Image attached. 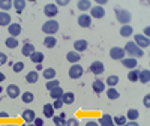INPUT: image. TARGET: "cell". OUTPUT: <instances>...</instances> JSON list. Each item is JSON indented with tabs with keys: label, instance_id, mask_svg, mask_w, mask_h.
<instances>
[{
	"label": "cell",
	"instance_id": "cell-1",
	"mask_svg": "<svg viewBox=\"0 0 150 126\" xmlns=\"http://www.w3.org/2000/svg\"><path fill=\"white\" fill-rule=\"evenodd\" d=\"M116 12V18L120 24H123V26H128L129 21L132 20V14L128 11V9H125V8H116L114 9Z\"/></svg>",
	"mask_w": 150,
	"mask_h": 126
},
{
	"label": "cell",
	"instance_id": "cell-2",
	"mask_svg": "<svg viewBox=\"0 0 150 126\" xmlns=\"http://www.w3.org/2000/svg\"><path fill=\"white\" fill-rule=\"evenodd\" d=\"M125 54H128V56H131L132 59H137V57H141L143 54H144V51L141 48H138L134 42H126L125 44Z\"/></svg>",
	"mask_w": 150,
	"mask_h": 126
},
{
	"label": "cell",
	"instance_id": "cell-3",
	"mask_svg": "<svg viewBox=\"0 0 150 126\" xmlns=\"http://www.w3.org/2000/svg\"><path fill=\"white\" fill-rule=\"evenodd\" d=\"M59 27H60V24H59L57 20H48L47 23H44L42 32H44L47 36H53L54 33L59 32Z\"/></svg>",
	"mask_w": 150,
	"mask_h": 126
},
{
	"label": "cell",
	"instance_id": "cell-4",
	"mask_svg": "<svg viewBox=\"0 0 150 126\" xmlns=\"http://www.w3.org/2000/svg\"><path fill=\"white\" fill-rule=\"evenodd\" d=\"M134 44L144 51V48H149L150 41H149V38H146L144 35H135V38H134Z\"/></svg>",
	"mask_w": 150,
	"mask_h": 126
},
{
	"label": "cell",
	"instance_id": "cell-5",
	"mask_svg": "<svg viewBox=\"0 0 150 126\" xmlns=\"http://www.w3.org/2000/svg\"><path fill=\"white\" fill-rule=\"evenodd\" d=\"M83 72H84L83 66H80L78 63H75V65H72V66L69 68V77H71L72 80H78V78L83 77Z\"/></svg>",
	"mask_w": 150,
	"mask_h": 126
},
{
	"label": "cell",
	"instance_id": "cell-6",
	"mask_svg": "<svg viewBox=\"0 0 150 126\" xmlns=\"http://www.w3.org/2000/svg\"><path fill=\"white\" fill-rule=\"evenodd\" d=\"M44 14H45L48 18H54V17L59 14V8H57V5H56V3H48V5H45V8H44Z\"/></svg>",
	"mask_w": 150,
	"mask_h": 126
},
{
	"label": "cell",
	"instance_id": "cell-7",
	"mask_svg": "<svg viewBox=\"0 0 150 126\" xmlns=\"http://www.w3.org/2000/svg\"><path fill=\"white\" fill-rule=\"evenodd\" d=\"M125 56H126L125 54V50L120 47H112L110 50V57L112 60H122V59H125Z\"/></svg>",
	"mask_w": 150,
	"mask_h": 126
},
{
	"label": "cell",
	"instance_id": "cell-8",
	"mask_svg": "<svg viewBox=\"0 0 150 126\" xmlns=\"http://www.w3.org/2000/svg\"><path fill=\"white\" fill-rule=\"evenodd\" d=\"M21 90H20V87L17 86V84H9L8 87H6V93H8V96L11 98V99H17L21 93H20Z\"/></svg>",
	"mask_w": 150,
	"mask_h": 126
},
{
	"label": "cell",
	"instance_id": "cell-9",
	"mask_svg": "<svg viewBox=\"0 0 150 126\" xmlns=\"http://www.w3.org/2000/svg\"><path fill=\"white\" fill-rule=\"evenodd\" d=\"M90 17L92 18H96V20H99V18H104L105 17V9L102 8V6H93V8H90Z\"/></svg>",
	"mask_w": 150,
	"mask_h": 126
},
{
	"label": "cell",
	"instance_id": "cell-10",
	"mask_svg": "<svg viewBox=\"0 0 150 126\" xmlns=\"http://www.w3.org/2000/svg\"><path fill=\"white\" fill-rule=\"evenodd\" d=\"M78 26L80 27H90L92 26V17L89 15V14H86V12H84V14H81L80 17H78Z\"/></svg>",
	"mask_w": 150,
	"mask_h": 126
},
{
	"label": "cell",
	"instance_id": "cell-11",
	"mask_svg": "<svg viewBox=\"0 0 150 126\" xmlns=\"http://www.w3.org/2000/svg\"><path fill=\"white\" fill-rule=\"evenodd\" d=\"M104 71H105L104 63H102V62H99V60L93 62L92 65H90V72L95 74V75H101V74H104Z\"/></svg>",
	"mask_w": 150,
	"mask_h": 126
},
{
	"label": "cell",
	"instance_id": "cell-12",
	"mask_svg": "<svg viewBox=\"0 0 150 126\" xmlns=\"http://www.w3.org/2000/svg\"><path fill=\"white\" fill-rule=\"evenodd\" d=\"M21 117H23V120L26 122L27 125H30V123H33V120L36 119V113L33 111V110H24L23 111V114H21Z\"/></svg>",
	"mask_w": 150,
	"mask_h": 126
},
{
	"label": "cell",
	"instance_id": "cell-13",
	"mask_svg": "<svg viewBox=\"0 0 150 126\" xmlns=\"http://www.w3.org/2000/svg\"><path fill=\"white\" fill-rule=\"evenodd\" d=\"M8 32H9V36L17 38L21 33V26H20L18 23H11L9 26H8Z\"/></svg>",
	"mask_w": 150,
	"mask_h": 126
},
{
	"label": "cell",
	"instance_id": "cell-14",
	"mask_svg": "<svg viewBox=\"0 0 150 126\" xmlns=\"http://www.w3.org/2000/svg\"><path fill=\"white\" fill-rule=\"evenodd\" d=\"M87 47H89V44H87L86 39H78V41L74 42V51L83 53V51H86V50H87Z\"/></svg>",
	"mask_w": 150,
	"mask_h": 126
},
{
	"label": "cell",
	"instance_id": "cell-15",
	"mask_svg": "<svg viewBox=\"0 0 150 126\" xmlns=\"http://www.w3.org/2000/svg\"><path fill=\"white\" fill-rule=\"evenodd\" d=\"M122 65L132 71L138 66V62H137V59H132V57H125V59H122Z\"/></svg>",
	"mask_w": 150,
	"mask_h": 126
},
{
	"label": "cell",
	"instance_id": "cell-16",
	"mask_svg": "<svg viewBox=\"0 0 150 126\" xmlns=\"http://www.w3.org/2000/svg\"><path fill=\"white\" fill-rule=\"evenodd\" d=\"M98 123H99V126H116L114 122H112V117L110 114H102Z\"/></svg>",
	"mask_w": 150,
	"mask_h": 126
},
{
	"label": "cell",
	"instance_id": "cell-17",
	"mask_svg": "<svg viewBox=\"0 0 150 126\" xmlns=\"http://www.w3.org/2000/svg\"><path fill=\"white\" fill-rule=\"evenodd\" d=\"M66 60H68L69 63H72V65H75V63H78V62L81 60V56H80V53H77V51H69V53L66 54Z\"/></svg>",
	"mask_w": 150,
	"mask_h": 126
},
{
	"label": "cell",
	"instance_id": "cell-18",
	"mask_svg": "<svg viewBox=\"0 0 150 126\" xmlns=\"http://www.w3.org/2000/svg\"><path fill=\"white\" fill-rule=\"evenodd\" d=\"M21 53H23V56H27V57H30V56L35 53V45H33V44H30V42H26V44L23 45Z\"/></svg>",
	"mask_w": 150,
	"mask_h": 126
},
{
	"label": "cell",
	"instance_id": "cell-19",
	"mask_svg": "<svg viewBox=\"0 0 150 126\" xmlns=\"http://www.w3.org/2000/svg\"><path fill=\"white\" fill-rule=\"evenodd\" d=\"M92 87H93V92H96V93L105 92V83L102 80H95L93 84H92Z\"/></svg>",
	"mask_w": 150,
	"mask_h": 126
},
{
	"label": "cell",
	"instance_id": "cell-20",
	"mask_svg": "<svg viewBox=\"0 0 150 126\" xmlns=\"http://www.w3.org/2000/svg\"><path fill=\"white\" fill-rule=\"evenodd\" d=\"M42 113H44V116H45V117L53 119V117H54V108H53V104H45L44 108H42Z\"/></svg>",
	"mask_w": 150,
	"mask_h": 126
},
{
	"label": "cell",
	"instance_id": "cell-21",
	"mask_svg": "<svg viewBox=\"0 0 150 126\" xmlns=\"http://www.w3.org/2000/svg\"><path fill=\"white\" fill-rule=\"evenodd\" d=\"M11 21H12V18H11V15L8 14V12H0V26H9L11 24Z\"/></svg>",
	"mask_w": 150,
	"mask_h": 126
},
{
	"label": "cell",
	"instance_id": "cell-22",
	"mask_svg": "<svg viewBox=\"0 0 150 126\" xmlns=\"http://www.w3.org/2000/svg\"><path fill=\"white\" fill-rule=\"evenodd\" d=\"M60 99L63 101L65 105H71V104H74V101H75V95L72 92H66V93H63V96H62Z\"/></svg>",
	"mask_w": 150,
	"mask_h": 126
},
{
	"label": "cell",
	"instance_id": "cell-23",
	"mask_svg": "<svg viewBox=\"0 0 150 126\" xmlns=\"http://www.w3.org/2000/svg\"><path fill=\"white\" fill-rule=\"evenodd\" d=\"M138 81H141L143 84H147V83L150 81V71H149V69L140 71V74H138Z\"/></svg>",
	"mask_w": 150,
	"mask_h": 126
},
{
	"label": "cell",
	"instance_id": "cell-24",
	"mask_svg": "<svg viewBox=\"0 0 150 126\" xmlns=\"http://www.w3.org/2000/svg\"><path fill=\"white\" fill-rule=\"evenodd\" d=\"M38 80H39V75H38L36 71H30V72L26 75V81H27L29 84H36Z\"/></svg>",
	"mask_w": 150,
	"mask_h": 126
},
{
	"label": "cell",
	"instance_id": "cell-25",
	"mask_svg": "<svg viewBox=\"0 0 150 126\" xmlns=\"http://www.w3.org/2000/svg\"><path fill=\"white\" fill-rule=\"evenodd\" d=\"M53 123L56 126H65V123H66V114H65V113H60V116H54L53 117Z\"/></svg>",
	"mask_w": 150,
	"mask_h": 126
},
{
	"label": "cell",
	"instance_id": "cell-26",
	"mask_svg": "<svg viewBox=\"0 0 150 126\" xmlns=\"http://www.w3.org/2000/svg\"><path fill=\"white\" fill-rule=\"evenodd\" d=\"M42 75H44V78L45 80H54L56 78V69H53V68H45L44 69V72H42Z\"/></svg>",
	"mask_w": 150,
	"mask_h": 126
},
{
	"label": "cell",
	"instance_id": "cell-27",
	"mask_svg": "<svg viewBox=\"0 0 150 126\" xmlns=\"http://www.w3.org/2000/svg\"><path fill=\"white\" fill-rule=\"evenodd\" d=\"M63 93H65V92H63V89H62L60 86L56 87V89H53V90H50V96H51L54 101H56V99H60L62 96H63Z\"/></svg>",
	"mask_w": 150,
	"mask_h": 126
},
{
	"label": "cell",
	"instance_id": "cell-28",
	"mask_svg": "<svg viewBox=\"0 0 150 126\" xmlns=\"http://www.w3.org/2000/svg\"><path fill=\"white\" fill-rule=\"evenodd\" d=\"M44 54L42 53H39V51H35L32 56H30V60L33 62V63H36V65H41V63L44 62Z\"/></svg>",
	"mask_w": 150,
	"mask_h": 126
},
{
	"label": "cell",
	"instance_id": "cell-29",
	"mask_svg": "<svg viewBox=\"0 0 150 126\" xmlns=\"http://www.w3.org/2000/svg\"><path fill=\"white\" fill-rule=\"evenodd\" d=\"M77 6H78L80 11L86 12V11H89L92 8V2H90V0H80V2L77 3Z\"/></svg>",
	"mask_w": 150,
	"mask_h": 126
},
{
	"label": "cell",
	"instance_id": "cell-30",
	"mask_svg": "<svg viewBox=\"0 0 150 126\" xmlns=\"http://www.w3.org/2000/svg\"><path fill=\"white\" fill-rule=\"evenodd\" d=\"M107 96H108V99H111V101H116V99H119V98H120V92H119V90H116L114 87H108Z\"/></svg>",
	"mask_w": 150,
	"mask_h": 126
},
{
	"label": "cell",
	"instance_id": "cell-31",
	"mask_svg": "<svg viewBox=\"0 0 150 126\" xmlns=\"http://www.w3.org/2000/svg\"><path fill=\"white\" fill-rule=\"evenodd\" d=\"M12 6L15 8V11L18 12V14H21V12L24 11V8H26V2H24V0H14V2H12Z\"/></svg>",
	"mask_w": 150,
	"mask_h": 126
},
{
	"label": "cell",
	"instance_id": "cell-32",
	"mask_svg": "<svg viewBox=\"0 0 150 126\" xmlns=\"http://www.w3.org/2000/svg\"><path fill=\"white\" fill-rule=\"evenodd\" d=\"M134 33V29H132V26H122L120 27V36H123V38H128V36H131Z\"/></svg>",
	"mask_w": 150,
	"mask_h": 126
},
{
	"label": "cell",
	"instance_id": "cell-33",
	"mask_svg": "<svg viewBox=\"0 0 150 126\" xmlns=\"http://www.w3.org/2000/svg\"><path fill=\"white\" fill-rule=\"evenodd\" d=\"M56 44H57V39H56L54 36H47L45 39H44V45H45L47 48H54Z\"/></svg>",
	"mask_w": 150,
	"mask_h": 126
},
{
	"label": "cell",
	"instance_id": "cell-34",
	"mask_svg": "<svg viewBox=\"0 0 150 126\" xmlns=\"http://www.w3.org/2000/svg\"><path fill=\"white\" fill-rule=\"evenodd\" d=\"M33 99H35V95H33L32 92H24V93L21 95V101H23L24 104H32Z\"/></svg>",
	"mask_w": 150,
	"mask_h": 126
},
{
	"label": "cell",
	"instance_id": "cell-35",
	"mask_svg": "<svg viewBox=\"0 0 150 126\" xmlns=\"http://www.w3.org/2000/svg\"><path fill=\"white\" fill-rule=\"evenodd\" d=\"M18 41H17V38H12V36H9L8 39L5 41V45L8 47V48H11V50H14V48H17L18 47Z\"/></svg>",
	"mask_w": 150,
	"mask_h": 126
},
{
	"label": "cell",
	"instance_id": "cell-36",
	"mask_svg": "<svg viewBox=\"0 0 150 126\" xmlns=\"http://www.w3.org/2000/svg\"><path fill=\"white\" fill-rule=\"evenodd\" d=\"M138 74H140L138 69H132V71H129V74H128V80H129L131 83L138 81Z\"/></svg>",
	"mask_w": 150,
	"mask_h": 126
},
{
	"label": "cell",
	"instance_id": "cell-37",
	"mask_svg": "<svg viewBox=\"0 0 150 126\" xmlns=\"http://www.w3.org/2000/svg\"><path fill=\"white\" fill-rule=\"evenodd\" d=\"M112 122H114L116 126H123L128 122V119H126V116H116V117H112Z\"/></svg>",
	"mask_w": 150,
	"mask_h": 126
},
{
	"label": "cell",
	"instance_id": "cell-38",
	"mask_svg": "<svg viewBox=\"0 0 150 126\" xmlns=\"http://www.w3.org/2000/svg\"><path fill=\"white\" fill-rule=\"evenodd\" d=\"M138 116H140L138 110L131 108V110L128 111V114H126V119H129V120H137V119H138Z\"/></svg>",
	"mask_w": 150,
	"mask_h": 126
},
{
	"label": "cell",
	"instance_id": "cell-39",
	"mask_svg": "<svg viewBox=\"0 0 150 126\" xmlns=\"http://www.w3.org/2000/svg\"><path fill=\"white\" fill-rule=\"evenodd\" d=\"M117 83H119V77H117V75H110V77L107 78L108 87H114V86H117Z\"/></svg>",
	"mask_w": 150,
	"mask_h": 126
},
{
	"label": "cell",
	"instance_id": "cell-40",
	"mask_svg": "<svg viewBox=\"0 0 150 126\" xmlns=\"http://www.w3.org/2000/svg\"><path fill=\"white\" fill-rule=\"evenodd\" d=\"M60 86V83H59V80H50V81H47V89H48V92L50 90H53V89H56V87H59Z\"/></svg>",
	"mask_w": 150,
	"mask_h": 126
},
{
	"label": "cell",
	"instance_id": "cell-41",
	"mask_svg": "<svg viewBox=\"0 0 150 126\" xmlns=\"http://www.w3.org/2000/svg\"><path fill=\"white\" fill-rule=\"evenodd\" d=\"M11 8H12V2H11V0H0V9H3V12H6Z\"/></svg>",
	"mask_w": 150,
	"mask_h": 126
},
{
	"label": "cell",
	"instance_id": "cell-42",
	"mask_svg": "<svg viewBox=\"0 0 150 126\" xmlns=\"http://www.w3.org/2000/svg\"><path fill=\"white\" fill-rule=\"evenodd\" d=\"M24 69V63L23 62H17V63H14V65H12V71H14V72H21Z\"/></svg>",
	"mask_w": 150,
	"mask_h": 126
},
{
	"label": "cell",
	"instance_id": "cell-43",
	"mask_svg": "<svg viewBox=\"0 0 150 126\" xmlns=\"http://www.w3.org/2000/svg\"><path fill=\"white\" fill-rule=\"evenodd\" d=\"M80 125V122H78V119H68L66 120V123H65V126H78Z\"/></svg>",
	"mask_w": 150,
	"mask_h": 126
},
{
	"label": "cell",
	"instance_id": "cell-44",
	"mask_svg": "<svg viewBox=\"0 0 150 126\" xmlns=\"http://www.w3.org/2000/svg\"><path fill=\"white\" fill-rule=\"evenodd\" d=\"M63 105H65V104H63V101H62V99H56L54 104H53V108H54V110H60Z\"/></svg>",
	"mask_w": 150,
	"mask_h": 126
},
{
	"label": "cell",
	"instance_id": "cell-45",
	"mask_svg": "<svg viewBox=\"0 0 150 126\" xmlns=\"http://www.w3.org/2000/svg\"><path fill=\"white\" fill-rule=\"evenodd\" d=\"M5 63H8V56L0 51V65H5Z\"/></svg>",
	"mask_w": 150,
	"mask_h": 126
},
{
	"label": "cell",
	"instance_id": "cell-46",
	"mask_svg": "<svg viewBox=\"0 0 150 126\" xmlns=\"http://www.w3.org/2000/svg\"><path fill=\"white\" fill-rule=\"evenodd\" d=\"M143 104L146 108H150V95H146L144 99H143Z\"/></svg>",
	"mask_w": 150,
	"mask_h": 126
},
{
	"label": "cell",
	"instance_id": "cell-47",
	"mask_svg": "<svg viewBox=\"0 0 150 126\" xmlns=\"http://www.w3.org/2000/svg\"><path fill=\"white\" fill-rule=\"evenodd\" d=\"M33 125H35V126H44V119L36 117V119L33 120Z\"/></svg>",
	"mask_w": 150,
	"mask_h": 126
},
{
	"label": "cell",
	"instance_id": "cell-48",
	"mask_svg": "<svg viewBox=\"0 0 150 126\" xmlns=\"http://www.w3.org/2000/svg\"><path fill=\"white\" fill-rule=\"evenodd\" d=\"M123 126H140V125L137 123L135 120H129V122H126V123H125Z\"/></svg>",
	"mask_w": 150,
	"mask_h": 126
},
{
	"label": "cell",
	"instance_id": "cell-49",
	"mask_svg": "<svg viewBox=\"0 0 150 126\" xmlns=\"http://www.w3.org/2000/svg\"><path fill=\"white\" fill-rule=\"evenodd\" d=\"M86 126H99V123L96 120H89V122L86 123Z\"/></svg>",
	"mask_w": 150,
	"mask_h": 126
},
{
	"label": "cell",
	"instance_id": "cell-50",
	"mask_svg": "<svg viewBox=\"0 0 150 126\" xmlns=\"http://www.w3.org/2000/svg\"><path fill=\"white\" fill-rule=\"evenodd\" d=\"M68 3H69L68 0H59V2H57L56 5H57V6H66Z\"/></svg>",
	"mask_w": 150,
	"mask_h": 126
},
{
	"label": "cell",
	"instance_id": "cell-51",
	"mask_svg": "<svg viewBox=\"0 0 150 126\" xmlns=\"http://www.w3.org/2000/svg\"><path fill=\"white\" fill-rule=\"evenodd\" d=\"M149 35H150V27L147 26V27L144 29V36H146V38H149Z\"/></svg>",
	"mask_w": 150,
	"mask_h": 126
},
{
	"label": "cell",
	"instance_id": "cell-52",
	"mask_svg": "<svg viewBox=\"0 0 150 126\" xmlns=\"http://www.w3.org/2000/svg\"><path fill=\"white\" fill-rule=\"evenodd\" d=\"M8 113H0V119H8Z\"/></svg>",
	"mask_w": 150,
	"mask_h": 126
},
{
	"label": "cell",
	"instance_id": "cell-53",
	"mask_svg": "<svg viewBox=\"0 0 150 126\" xmlns=\"http://www.w3.org/2000/svg\"><path fill=\"white\" fill-rule=\"evenodd\" d=\"M5 80H6L5 74H3V72H0V83H2V81H5Z\"/></svg>",
	"mask_w": 150,
	"mask_h": 126
},
{
	"label": "cell",
	"instance_id": "cell-54",
	"mask_svg": "<svg viewBox=\"0 0 150 126\" xmlns=\"http://www.w3.org/2000/svg\"><path fill=\"white\" fill-rule=\"evenodd\" d=\"M45 68L42 66V65H36V71H44Z\"/></svg>",
	"mask_w": 150,
	"mask_h": 126
},
{
	"label": "cell",
	"instance_id": "cell-55",
	"mask_svg": "<svg viewBox=\"0 0 150 126\" xmlns=\"http://www.w3.org/2000/svg\"><path fill=\"white\" fill-rule=\"evenodd\" d=\"M107 2H105V0H99V2H98V6H102V5H105Z\"/></svg>",
	"mask_w": 150,
	"mask_h": 126
},
{
	"label": "cell",
	"instance_id": "cell-56",
	"mask_svg": "<svg viewBox=\"0 0 150 126\" xmlns=\"http://www.w3.org/2000/svg\"><path fill=\"white\" fill-rule=\"evenodd\" d=\"M3 92V89H2V86H0V93H2Z\"/></svg>",
	"mask_w": 150,
	"mask_h": 126
},
{
	"label": "cell",
	"instance_id": "cell-57",
	"mask_svg": "<svg viewBox=\"0 0 150 126\" xmlns=\"http://www.w3.org/2000/svg\"><path fill=\"white\" fill-rule=\"evenodd\" d=\"M27 126H35V125H33V123H30V125H27Z\"/></svg>",
	"mask_w": 150,
	"mask_h": 126
},
{
	"label": "cell",
	"instance_id": "cell-58",
	"mask_svg": "<svg viewBox=\"0 0 150 126\" xmlns=\"http://www.w3.org/2000/svg\"><path fill=\"white\" fill-rule=\"evenodd\" d=\"M6 126H15V125H6Z\"/></svg>",
	"mask_w": 150,
	"mask_h": 126
},
{
	"label": "cell",
	"instance_id": "cell-59",
	"mask_svg": "<svg viewBox=\"0 0 150 126\" xmlns=\"http://www.w3.org/2000/svg\"><path fill=\"white\" fill-rule=\"evenodd\" d=\"M21 126H27V125H21Z\"/></svg>",
	"mask_w": 150,
	"mask_h": 126
},
{
	"label": "cell",
	"instance_id": "cell-60",
	"mask_svg": "<svg viewBox=\"0 0 150 126\" xmlns=\"http://www.w3.org/2000/svg\"><path fill=\"white\" fill-rule=\"evenodd\" d=\"M0 101H2V98H0Z\"/></svg>",
	"mask_w": 150,
	"mask_h": 126
}]
</instances>
